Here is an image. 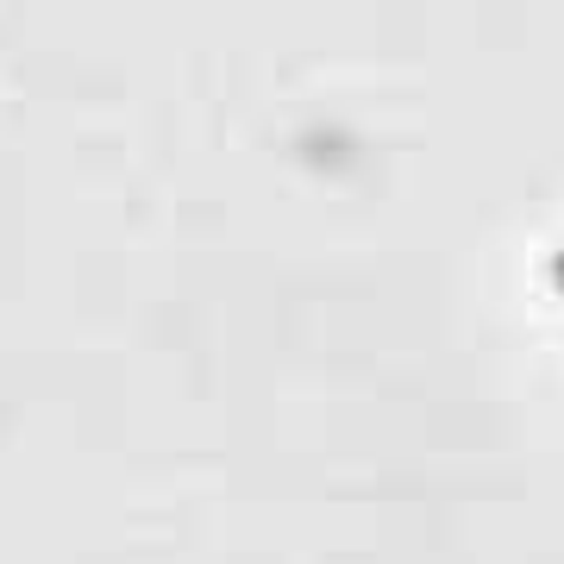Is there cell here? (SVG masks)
<instances>
[{"instance_id": "1", "label": "cell", "mask_w": 564, "mask_h": 564, "mask_svg": "<svg viewBox=\"0 0 564 564\" xmlns=\"http://www.w3.org/2000/svg\"><path fill=\"white\" fill-rule=\"evenodd\" d=\"M552 282H558V289H564V251H558V258H552Z\"/></svg>"}]
</instances>
